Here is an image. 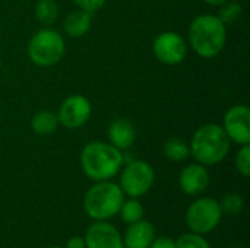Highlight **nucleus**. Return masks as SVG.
<instances>
[{"label":"nucleus","instance_id":"24","mask_svg":"<svg viewBox=\"0 0 250 248\" xmlns=\"http://www.w3.org/2000/svg\"><path fill=\"white\" fill-rule=\"evenodd\" d=\"M73 1L79 9L86 10L89 13H94V12L100 10L105 4L107 0H73Z\"/></svg>","mask_w":250,"mask_h":248},{"label":"nucleus","instance_id":"25","mask_svg":"<svg viewBox=\"0 0 250 248\" xmlns=\"http://www.w3.org/2000/svg\"><path fill=\"white\" fill-rule=\"evenodd\" d=\"M149 248H176V240L170 237H157L151 243Z\"/></svg>","mask_w":250,"mask_h":248},{"label":"nucleus","instance_id":"7","mask_svg":"<svg viewBox=\"0 0 250 248\" xmlns=\"http://www.w3.org/2000/svg\"><path fill=\"white\" fill-rule=\"evenodd\" d=\"M154 168L145 161H130L122 171L120 189L129 197L138 199L145 196L154 186Z\"/></svg>","mask_w":250,"mask_h":248},{"label":"nucleus","instance_id":"22","mask_svg":"<svg viewBox=\"0 0 250 248\" xmlns=\"http://www.w3.org/2000/svg\"><path fill=\"white\" fill-rule=\"evenodd\" d=\"M176 248H211V246L204 235L189 232L176 240Z\"/></svg>","mask_w":250,"mask_h":248},{"label":"nucleus","instance_id":"9","mask_svg":"<svg viewBox=\"0 0 250 248\" xmlns=\"http://www.w3.org/2000/svg\"><path fill=\"white\" fill-rule=\"evenodd\" d=\"M92 114L91 102L83 95H70L67 96L57 113L59 124H62L66 129L75 130L86 124Z\"/></svg>","mask_w":250,"mask_h":248},{"label":"nucleus","instance_id":"17","mask_svg":"<svg viewBox=\"0 0 250 248\" xmlns=\"http://www.w3.org/2000/svg\"><path fill=\"white\" fill-rule=\"evenodd\" d=\"M163 153L167 159L173 162H183L190 156V148L189 143H186L183 139L170 137L163 146Z\"/></svg>","mask_w":250,"mask_h":248},{"label":"nucleus","instance_id":"20","mask_svg":"<svg viewBox=\"0 0 250 248\" xmlns=\"http://www.w3.org/2000/svg\"><path fill=\"white\" fill-rule=\"evenodd\" d=\"M220 13L218 18L221 19V22L227 26L231 25L234 22H237L242 16V6L237 1H226L224 4L220 6Z\"/></svg>","mask_w":250,"mask_h":248},{"label":"nucleus","instance_id":"10","mask_svg":"<svg viewBox=\"0 0 250 248\" xmlns=\"http://www.w3.org/2000/svg\"><path fill=\"white\" fill-rule=\"evenodd\" d=\"M223 129L229 139L240 146L250 145V110L248 105L239 104L227 110L223 120Z\"/></svg>","mask_w":250,"mask_h":248},{"label":"nucleus","instance_id":"16","mask_svg":"<svg viewBox=\"0 0 250 248\" xmlns=\"http://www.w3.org/2000/svg\"><path fill=\"white\" fill-rule=\"evenodd\" d=\"M57 126H59V118H57V114L53 111L42 110V111L35 113L31 118L32 132L41 136L54 133L57 130Z\"/></svg>","mask_w":250,"mask_h":248},{"label":"nucleus","instance_id":"21","mask_svg":"<svg viewBox=\"0 0 250 248\" xmlns=\"http://www.w3.org/2000/svg\"><path fill=\"white\" fill-rule=\"evenodd\" d=\"M221 210L223 213L227 215H239L243 208H245V200L240 194L237 193H229L223 197V200L220 202Z\"/></svg>","mask_w":250,"mask_h":248},{"label":"nucleus","instance_id":"11","mask_svg":"<svg viewBox=\"0 0 250 248\" xmlns=\"http://www.w3.org/2000/svg\"><path fill=\"white\" fill-rule=\"evenodd\" d=\"M86 248H125L119 229L108 221H95L85 235Z\"/></svg>","mask_w":250,"mask_h":248},{"label":"nucleus","instance_id":"4","mask_svg":"<svg viewBox=\"0 0 250 248\" xmlns=\"http://www.w3.org/2000/svg\"><path fill=\"white\" fill-rule=\"evenodd\" d=\"M125 202L120 186L108 181H97L85 194L83 209L94 221H108L116 216Z\"/></svg>","mask_w":250,"mask_h":248},{"label":"nucleus","instance_id":"5","mask_svg":"<svg viewBox=\"0 0 250 248\" xmlns=\"http://www.w3.org/2000/svg\"><path fill=\"white\" fill-rule=\"evenodd\" d=\"M64 39L62 34L53 28H42L37 31L28 42V57L40 67H51L57 64L64 56Z\"/></svg>","mask_w":250,"mask_h":248},{"label":"nucleus","instance_id":"3","mask_svg":"<svg viewBox=\"0 0 250 248\" xmlns=\"http://www.w3.org/2000/svg\"><path fill=\"white\" fill-rule=\"evenodd\" d=\"M231 140L224 132L223 126L215 123H208L201 126L192 136L190 140V155L196 162L211 167L223 162L230 152Z\"/></svg>","mask_w":250,"mask_h":248},{"label":"nucleus","instance_id":"19","mask_svg":"<svg viewBox=\"0 0 250 248\" xmlns=\"http://www.w3.org/2000/svg\"><path fill=\"white\" fill-rule=\"evenodd\" d=\"M119 213H120V216H122V221H123L125 224L130 225V224H135V222L144 219L145 209H144L142 203H141L138 199L130 197V200L123 202V205H122Z\"/></svg>","mask_w":250,"mask_h":248},{"label":"nucleus","instance_id":"14","mask_svg":"<svg viewBox=\"0 0 250 248\" xmlns=\"http://www.w3.org/2000/svg\"><path fill=\"white\" fill-rule=\"evenodd\" d=\"M107 136H108V143H111L120 151H126L135 143L136 130L129 120L116 118L110 123Z\"/></svg>","mask_w":250,"mask_h":248},{"label":"nucleus","instance_id":"1","mask_svg":"<svg viewBox=\"0 0 250 248\" xmlns=\"http://www.w3.org/2000/svg\"><path fill=\"white\" fill-rule=\"evenodd\" d=\"M125 164L120 149L107 142H89L81 152V168L92 181H108L116 177Z\"/></svg>","mask_w":250,"mask_h":248},{"label":"nucleus","instance_id":"29","mask_svg":"<svg viewBox=\"0 0 250 248\" xmlns=\"http://www.w3.org/2000/svg\"><path fill=\"white\" fill-rule=\"evenodd\" d=\"M125 248H126V247H125Z\"/></svg>","mask_w":250,"mask_h":248},{"label":"nucleus","instance_id":"8","mask_svg":"<svg viewBox=\"0 0 250 248\" xmlns=\"http://www.w3.org/2000/svg\"><path fill=\"white\" fill-rule=\"evenodd\" d=\"M152 53L160 63L166 66H176L186 58L188 42L180 34L166 31L157 35V38L154 39Z\"/></svg>","mask_w":250,"mask_h":248},{"label":"nucleus","instance_id":"27","mask_svg":"<svg viewBox=\"0 0 250 248\" xmlns=\"http://www.w3.org/2000/svg\"><path fill=\"white\" fill-rule=\"evenodd\" d=\"M207 4H209V6H221V4H224L226 1H229V0H204Z\"/></svg>","mask_w":250,"mask_h":248},{"label":"nucleus","instance_id":"6","mask_svg":"<svg viewBox=\"0 0 250 248\" xmlns=\"http://www.w3.org/2000/svg\"><path fill=\"white\" fill-rule=\"evenodd\" d=\"M223 215L218 200L212 197H199L186 210V225L192 232L205 235L220 225Z\"/></svg>","mask_w":250,"mask_h":248},{"label":"nucleus","instance_id":"28","mask_svg":"<svg viewBox=\"0 0 250 248\" xmlns=\"http://www.w3.org/2000/svg\"><path fill=\"white\" fill-rule=\"evenodd\" d=\"M48 248H63V247H57V246H54V247H48Z\"/></svg>","mask_w":250,"mask_h":248},{"label":"nucleus","instance_id":"12","mask_svg":"<svg viewBox=\"0 0 250 248\" xmlns=\"http://www.w3.org/2000/svg\"><path fill=\"white\" fill-rule=\"evenodd\" d=\"M179 184L185 194L201 196L209 186V172L207 167L199 162L189 164L182 170Z\"/></svg>","mask_w":250,"mask_h":248},{"label":"nucleus","instance_id":"18","mask_svg":"<svg viewBox=\"0 0 250 248\" xmlns=\"http://www.w3.org/2000/svg\"><path fill=\"white\" fill-rule=\"evenodd\" d=\"M34 13L37 20L42 25H51L59 16V6L54 0H38L34 7Z\"/></svg>","mask_w":250,"mask_h":248},{"label":"nucleus","instance_id":"2","mask_svg":"<svg viewBox=\"0 0 250 248\" xmlns=\"http://www.w3.org/2000/svg\"><path fill=\"white\" fill-rule=\"evenodd\" d=\"M188 38L198 56L212 58L226 47L227 28L215 15H199L190 22Z\"/></svg>","mask_w":250,"mask_h":248},{"label":"nucleus","instance_id":"15","mask_svg":"<svg viewBox=\"0 0 250 248\" xmlns=\"http://www.w3.org/2000/svg\"><path fill=\"white\" fill-rule=\"evenodd\" d=\"M92 25V16L89 12L78 9L69 12L63 20V29L70 38H81L83 37Z\"/></svg>","mask_w":250,"mask_h":248},{"label":"nucleus","instance_id":"13","mask_svg":"<svg viewBox=\"0 0 250 248\" xmlns=\"http://www.w3.org/2000/svg\"><path fill=\"white\" fill-rule=\"evenodd\" d=\"M154 238H155L154 225L145 219H141L129 225L123 237V246L126 248H149Z\"/></svg>","mask_w":250,"mask_h":248},{"label":"nucleus","instance_id":"26","mask_svg":"<svg viewBox=\"0 0 250 248\" xmlns=\"http://www.w3.org/2000/svg\"><path fill=\"white\" fill-rule=\"evenodd\" d=\"M64 248H86L85 238H82V237H72V238L67 240Z\"/></svg>","mask_w":250,"mask_h":248},{"label":"nucleus","instance_id":"23","mask_svg":"<svg viewBox=\"0 0 250 248\" xmlns=\"http://www.w3.org/2000/svg\"><path fill=\"white\" fill-rule=\"evenodd\" d=\"M236 170L242 177H249L250 174V145H243L234 158Z\"/></svg>","mask_w":250,"mask_h":248}]
</instances>
